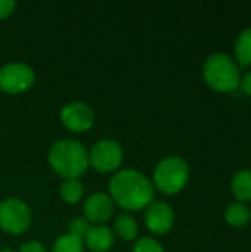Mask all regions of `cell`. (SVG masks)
I'll return each instance as SVG.
<instances>
[{"instance_id": "12", "label": "cell", "mask_w": 251, "mask_h": 252, "mask_svg": "<svg viewBox=\"0 0 251 252\" xmlns=\"http://www.w3.org/2000/svg\"><path fill=\"white\" fill-rule=\"evenodd\" d=\"M232 193L238 201H251V171L241 170L232 179Z\"/></svg>"}, {"instance_id": "10", "label": "cell", "mask_w": 251, "mask_h": 252, "mask_svg": "<svg viewBox=\"0 0 251 252\" xmlns=\"http://www.w3.org/2000/svg\"><path fill=\"white\" fill-rule=\"evenodd\" d=\"M83 211L87 221L101 224L111 219L114 213V202L107 193H93L86 199Z\"/></svg>"}, {"instance_id": "16", "label": "cell", "mask_w": 251, "mask_h": 252, "mask_svg": "<svg viewBox=\"0 0 251 252\" xmlns=\"http://www.w3.org/2000/svg\"><path fill=\"white\" fill-rule=\"evenodd\" d=\"M59 195L67 204H77L83 198V186L77 179L64 180L59 189Z\"/></svg>"}, {"instance_id": "9", "label": "cell", "mask_w": 251, "mask_h": 252, "mask_svg": "<svg viewBox=\"0 0 251 252\" xmlns=\"http://www.w3.org/2000/svg\"><path fill=\"white\" fill-rule=\"evenodd\" d=\"M175 214L166 202H151L145 211V224L154 235H166L173 227Z\"/></svg>"}, {"instance_id": "20", "label": "cell", "mask_w": 251, "mask_h": 252, "mask_svg": "<svg viewBox=\"0 0 251 252\" xmlns=\"http://www.w3.org/2000/svg\"><path fill=\"white\" fill-rule=\"evenodd\" d=\"M19 252H47V250H46V247L41 242L30 241V242H25V244L21 245Z\"/></svg>"}, {"instance_id": "13", "label": "cell", "mask_w": 251, "mask_h": 252, "mask_svg": "<svg viewBox=\"0 0 251 252\" xmlns=\"http://www.w3.org/2000/svg\"><path fill=\"white\" fill-rule=\"evenodd\" d=\"M114 232L123 241H133L138 236V223L132 216L121 214L120 217L115 219Z\"/></svg>"}, {"instance_id": "6", "label": "cell", "mask_w": 251, "mask_h": 252, "mask_svg": "<svg viewBox=\"0 0 251 252\" xmlns=\"http://www.w3.org/2000/svg\"><path fill=\"white\" fill-rule=\"evenodd\" d=\"M123 162V148L112 139L96 142L89 152V165L99 173H111Z\"/></svg>"}, {"instance_id": "2", "label": "cell", "mask_w": 251, "mask_h": 252, "mask_svg": "<svg viewBox=\"0 0 251 252\" xmlns=\"http://www.w3.org/2000/svg\"><path fill=\"white\" fill-rule=\"evenodd\" d=\"M47 158L53 171L65 180L78 179L89 167V152L80 142L72 139L55 142Z\"/></svg>"}, {"instance_id": "14", "label": "cell", "mask_w": 251, "mask_h": 252, "mask_svg": "<svg viewBox=\"0 0 251 252\" xmlns=\"http://www.w3.org/2000/svg\"><path fill=\"white\" fill-rule=\"evenodd\" d=\"M235 58L241 66L251 65V27L238 35L235 43Z\"/></svg>"}, {"instance_id": "8", "label": "cell", "mask_w": 251, "mask_h": 252, "mask_svg": "<svg viewBox=\"0 0 251 252\" xmlns=\"http://www.w3.org/2000/svg\"><path fill=\"white\" fill-rule=\"evenodd\" d=\"M61 121L70 131L83 133L92 128L95 123V114L89 105L83 102H71L62 108Z\"/></svg>"}, {"instance_id": "22", "label": "cell", "mask_w": 251, "mask_h": 252, "mask_svg": "<svg viewBox=\"0 0 251 252\" xmlns=\"http://www.w3.org/2000/svg\"><path fill=\"white\" fill-rule=\"evenodd\" d=\"M240 86H241V89H243V92H244L246 94L251 96V71H249V72L243 77V80L240 81Z\"/></svg>"}, {"instance_id": "19", "label": "cell", "mask_w": 251, "mask_h": 252, "mask_svg": "<svg viewBox=\"0 0 251 252\" xmlns=\"http://www.w3.org/2000/svg\"><path fill=\"white\" fill-rule=\"evenodd\" d=\"M132 252H164L163 247L152 238H142L139 239Z\"/></svg>"}, {"instance_id": "21", "label": "cell", "mask_w": 251, "mask_h": 252, "mask_svg": "<svg viewBox=\"0 0 251 252\" xmlns=\"http://www.w3.org/2000/svg\"><path fill=\"white\" fill-rule=\"evenodd\" d=\"M16 3L12 0H0V19L7 18L15 10Z\"/></svg>"}, {"instance_id": "7", "label": "cell", "mask_w": 251, "mask_h": 252, "mask_svg": "<svg viewBox=\"0 0 251 252\" xmlns=\"http://www.w3.org/2000/svg\"><path fill=\"white\" fill-rule=\"evenodd\" d=\"M33 83L34 71L25 63L13 62L0 68V90L7 94H19L27 92Z\"/></svg>"}, {"instance_id": "15", "label": "cell", "mask_w": 251, "mask_h": 252, "mask_svg": "<svg viewBox=\"0 0 251 252\" xmlns=\"http://www.w3.org/2000/svg\"><path fill=\"white\" fill-rule=\"evenodd\" d=\"M251 213L249 208L238 202V204H232L226 208L225 211V220L228 221V224L234 226V227H243L250 221Z\"/></svg>"}, {"instance_id": "23", "label": "cell", "mask_w": 251, "mask_h": 252, "mask_svg": "<svg viewBox=\"0 0 251 252\" xmlns=\"http://www.w3.org/2000/svg\"><path fill=\"white\" fill-rule=\"evenodd\" d=\"M0 252H13V251H10V250H0Z\"/></svg>"}, {"instance_id": "1", "label": "cell", "mask_w": 251, "mask_h": 252, "mask_svg": "<svg viewBox=\"0 0 251 252\" xmlns=\"http://www.w3.org/2000/svg\"><path fill=\"white\" fill-rule=\"evenodd\" d=\"M154 185L136 170H121L109 182V198L127 211L146 208L154 199Z\"/></svg>"}, {"instance_id": "5", "label": "cell", "mask_w": 251, "mask_h": 252, "mask_svg": "<svg viewBox=\"0 0 251 252\" xmlns=\"http://www.w3.org/2000/svg\"><path fill=\"white\" fill-rule=\"evenodd\" d=\"M31 224V211L16 198L4 199L0 204V229L10 235H21Z\"/></svg>"}, {"instance_id": "4", "label": "cell", "mask_w": 251, "mask_h": 252, "mask_svg": "<svg viewBox=\"0 0 251 252\" xmlns=\"http://www.w3.org/2000/svg\"><path fill=\"white\" fill-rule=\"evenodd\" d=\"M189 179V167L180 157L164 158L154 170V188L166 195L180 192Z\"/></svg>"}, {"instance_id": "11", "label": "cell", "mask_w": 251, "mask_h": 252, "mask_svg": "<svg viewBox=\"0 0 251 252\" xmlns=\"http://www.w3.org/2000/svg\"><path fill=\"white\" fill-rule=\"evenodd\" d=\"M84 241H86V245H87V248L90 251L107 252L112 248L115 236H114V232L109 227L96 224V226L89 229Z\"/></svg>"}, {"instance_id": "18", "label": "cell", "mask_w": 251, "mask_h": 252, "mask_svg": "<svg viewBox=\"0 0 251 252\" xmlns=\"http://www.w3.org/2000/svg\"><path fill=\"white\" fill-rule=\"evenodd\" d=\"M89 229H90V224H89V221L86 219L75 217V219H72L70 221V226H68V230L70 232L68 233H71V235H74V236H77V238H80V239L84 241Z\"/></svg>"}, {"instance_id": "17", "label": "cell", "mask_w": 251, "mask_h": 252, "mask_svg": "<svg viewBox=\"0 0 251 252\" xmlns=\"http://www.w3.org/2000/svg\"><path fill=\"white\" fill-rule=\"evenodd\" d=\"M52 252H84V242L83 239L67 233L55 241Z\"/></svg>"}, {"instance_id": "3", "label": "cell", "mask_w": 251, "mask_h": 252, "mask_svg": "<svg viewBox=\"0 0 251 252\" xmlns=\"http://www.w3.org/2000/svg\"><path fill=\"white\" fill-rule=\"evenodd\" d=\"M204 80L217 92H232L240 86V69L225 53L212 55L204 63Z\"/></svg>"}]
</instances>
